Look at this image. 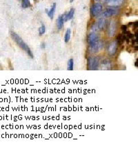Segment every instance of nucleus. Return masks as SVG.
<instances>
[{
  "label": "nucleus",
  "mask_w": 138,
  "mask_h": 147,
  "mask_svg": "<svg viewBox=\"0 0 138 147\" xmlns=\"http://www.w3.org/2000/svg\"><path fill=\"white\" fill-rule=\"evenodd\" d=\"M11 35L12 38H13V40L16 42V44H18L19 47L21 48L22 50L24 51L25 52H26V53L28 54L30 57L33 58V53H32L31 50H30L29 47L27 45L26 43L24 41L22 40V37H20V35H18V34L15 32H11Z\"/></svg>",
  "instance_id": "nucleus-1"
},
{
  "label": "nucleus",
  "mask_w": 138,
  "mask_h": 147,
  "mask_svg": "<svg viewBox=\"0 0 138 147\" xmlns=\"http://www.w3.org/2000/svg\"><path fill=\"white\" fill-rule=\"evenodd\" d=\"M100 66V59L98 57H92L88 59V66L91 70H97Z\"/></svg>",
  "instance_id": "nucleus-2"
},
{
  "label": "nucleus",
  "mask_w": 138,
  "mask_h": 147,
  "mask_svg": "<svg viewBox=\"0 0 138 147\" xmlns=\"http://www.w3.org/2000/svg\"><path fill=\"white\" fill-rule=\"evenodd\" d=\"M102 5L100 3H95L93 5L91 9V13L93 17H97L98 16L102 11Z\"/></svg>",
  "instance_id": "nucleus-3"
},
{
  "label": "nucleus",
  "mask_w": 138,
  "mask_h": 147,
  "mask_svg": "<svg viewBox=\"0 0 138 147\" xmlns=\"http://www.w3.org/2000/svg\"><path fill=\"white\" fill-rule=\"evenodd\" d=\"M99 40H100V39H99V35L95 32H91L88 36L87 41L88 43L90 44V46H93V44L97 43Z\"/></svg>",
  "instance_id": "nucleus-4"
},
{
  "label": "nucleus",
  "mask_w": 138,
  "mask_h": 147,
  "mask_svg": "<svg viewBox=\"0 0 138 147\" xmlns=\"http://www.w3.org/2000/svg\"><path fill=\"white\" fill-rule=\"evenodd\" d=\"M117 47H118V43H117V42H116V41L112 42L111 43L109 44L108 48V54L111 56L115 55L116 54Z\"/></svg>",
  "instance_id": "nucleus-5"
},
{
  "label": "nucleus",
  "mask_w": 138,
  "mask_h": 147,
  "mask_svg": "<svg viewBox=\"0 0 138 147\" xmlns=\"http://www.w3.org/2000/svg\"><path fill=\"white\" fill-rule=\"evenodd\" d=\"M118 13V11L115 8H108L106 11L102 13V18H110V17L113 16V15H115L117 14Z\"/></svg>",
  "instance_id": "nucleus-6"
},
{
  "label": "nucleus",
  "mask_w": 138,
  "mask_h": 147,
  "mask_svg": "<svg viewBox=\"0 0 138 147\" xmlns=\"http://www.w3.org/2000/svg\"><path fill=\"white\" fill-rule=\"evenodd\" d=\"M116 30H117V26H116V22L113 20H112L111 22H110L108 26V35L110 37H113L115 35V32H116Z\"/></svg>",
  "instance_id": "nucleus-7"
},
{
  "label": "nucleus",
  "mask_w": 138,
  "mask_h": 147,
  "mask_svg": "<svg viewBox=\"0 0 138 147\" xmlns=\"http://www.w3.org/2000/svg\"><path fill=\"white\" fill-rule=\"evenodd\" d=\"M96 24H97V27H98V30H104V29L105 28V27L106 26L107 22L104 18H102L98 20V23H97Z\"/></svg>",
  "instance_id": "nucleus-8"
},
{
  "label": "nucleus",
  "mask_w": 138,
  "mask_h": 147,
  "mask_svg": "<svg viewBox=\"0 0 138 147\" xmlns=\"http://www.w3.org/2000/svg\"><path fill=\"white\" fill-rule=\"evenodd\" d=\"M124 0H110L106 3L107 5L112 7H117L123 4Z\"/></svg>",
  "instance_id": "nucleus-9"
},
{
  "label": "nucleus",
  "mask_w": 138,
  "mask_h": 147,
  "mask_svg": "<svg viewBox=\"0 0 138 147\" xmlns=\"http://www.w3.org/2000/svg\"><path fill=\"white\" fill-rule=\"evenodd\" d=\"M102 47H103V43L99 40L97 43L93 44V46H91V49L93 52L97 53V52H98L99 51L101 50V49H102Z\"/></svg>",
  "instance_id": "nucleus-10"
},
{
  "label": "nucleus",
  "mask_w": 138,
  "mask_h": 147,
  "mask_svg": "<svg viewBox=\"0 0 138 147\" xmlns=\"http://www.w3.org/2000/svg\"><path fill=\"white\" fill-rule=\"evenodd\" d=\"M74 14H75V9L74 8H71L67 14L64 15V21L66 22L68 21V20H71V19H73V16H74Z\"/></svg>",
  "instance_id": "nucleus-11"
},
{
  "label": "nucleus",
  "mask_w": 138,
  "mask_h": 147,
  "mask_svg": "<svg viewBox=\"0 0 138 147\" xmlns=\"http://www.w3.org/2000/svg\"><path fill=\"white\" fill-rule=\"evenodd\" d=\"M64 15H60L58 19L57 20V26L58 29H62L63 26H64Z\"/></svg>",
  "instance_id": "nucleus-12"
},
{
  "label": "nucleus",
  "mask_w": 138,
  "mask_h": 147,
  "mask_svg": "<svg viewBox=\"0 0 138 147\" xmlns=\"http://www.w3.org/2000/svg\"><path fill=\"white\" fill-rule=\"evenodd\" d=\"M111 67V64L108 60H104L101 64V68L102 69L104 70H108Z\"/></svg>",
  "instance_id": "nucleus-13"
},
{
  "label": "nucleus",
  "mask_w": 138,
  "mask_h": 147,
  "mask_svg": "<svg viewBox=\"0 0 138 147\" xmlns=\"http://www.w3.org/2000/svg\"><path fill=\"white\" fill-rule=\"evenodd\" d=\"M55 10H56V3H54V4H53L52 7H51L50 11L48 12V17L51 19V20H53V18Z\"/></svg>",
  "instance_id": "nucleus-14"
},
{
  "label": "nucleus",
  "mask_w": 138,
  "mask_h": 147,
  "mask_svg": "<svg viewBox=\"0 0 138 147\" xmlns=\"http://www.w3.org/2000/svg\"><path fill=\"white\" fill-rule=\"evenodd\" d=\"M70 39H71V30H70L69 28H68L66 32L65 37H64V41H65L66 43L69 42Z\"/></svg>",
  "instance_id": "nucleus-15"
},
{
  "label": "nucleus",
  "mask_w": 138,
  "mask_h": 147,
  "mask_svg": "<svg viewBox=\"0 0 138 147\" xmlns=\"http://www.w3.org/2000/svg\"><path fill=\"white\" fill-rule=\"evenodd\" d=\"M22 6L24 8H29L30 6V2L29 0H22Z\"/></svg>",
  "instance_id": "nucleus-16"
},
{
  "label": "nucleus",
  "mask_w": 138,
  "mask_h": 147,
  "mask_svg": "<svg viewBox=\"0 0 138 147\" xmlns=\"http://www.w3.org/2000/svg\"><path fill=\"white\" fill-rule=\"evenodd\" d=\"M73 67H74V63H73V59H71L68 61V66L67 69L69 71H73Z\"/></svg>",
  "instance_id": "nucleus-17"
},
{
  "label": "nucleus",
  "mask_w": 138,
  "mask_h": 147,
  "mask_svg": "<svg viewBox=\"0 0 138 147\" xmlns=\"http://www.w3.org/2000/svg\"><path fill=\"white\" fill-rule=\"evenodd\" d=\"M45 32H46V27L44 24H42V26L39 28V33H40V35H44V34L45 33Z\"/></svg>",
  "instance_id": "nucleus-18"
},
{
  "label": "nucleus",
  "mask_w": 138,
  "mask_h": 147,
  "mask_svg": "<svg viewBox=\"0 0 138 147\" xmlns=\"http://www.w3.org/2000/svg\"><path fill=\"white\" fill-rule=\"evenodd\" d=\"M96 1H102V2L107 3V2H108V1H110V0H96Z\"/></svg>",
  "instance_id": "nucleus-19"
},
{
  "label": "nucleus",
  "mask_w": 138,
  "mask_h": 147,
  "mask_svg": "<svg viewBox=\"0 0 138 147\" xmlns=\"http://www.w3.org/2000/svg\"><path fill=\"white\" fill-rule=\"evenodd\" d=\"M41 48H42V49H44V48H45V44L42 43L41 44Z\"/></svg>",
  "instance_id": "nucleus-20"
},
{
  "label": "nucleus",
  "mask_w": 138,
  "mask_h": 147,
  "mask_svg": "<svg viewBox=\"0 0 138 147\" xmlns=\"http://www.w3.org/2000/svg\"><path fill=\"white\" fill-rule=\"evenodd\" d=\"M73 0H71V2H73Z\"/></svg>",
  "instance_id": "nucleus-21"
}]
</instances>
